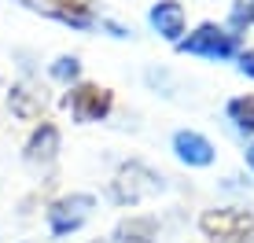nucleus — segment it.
Here are the masks:
<instances>
[{
  "instance_id": "1",
  "label": "nucleus",
  "mask_w": 254,
  "mask_h": 243,
  "mask_svg": "<svg viewBox=\"0 0 254 243\" xmlns=\"http://www.w3.org/2000/svg\"><path fill=\"white\" fill-rule=\"evenodd\" d=\"M159 192H166V177L155 173L151 166H144V162H126L111 181V195H115L118 206H136Z\"/></svg>"
},
{
  "instance_id": "2",
  "label": "nucleus",
  "mask_w": 254,
  "mask_h": 243,
  "mask_svg": "<svg viewBox=\"0 0 254 243\" xmlns=\"http://www.w3.org/2000/svg\"><path fill=\"white\" fill-rule=\"evenodd\" d=\"M92 210H96V195H89V192H70L63 199H56V203L48 206L52 236H70V232H77L92 218Z\"/></svg>"
},
{
  "instance_id": "3",
  "label": "nucleus",
  "mask_w": 254,
  "mask_h": 243,
  "mask_svg": "<svg viewBox=\"0 0 254 243\" xmlns=\"http://www.w3.org/2000/svg\"><path fill=\"white\" fill-rule=\"evenodd\" d=\"M177 48L188 52V56H203V59H232L236 48H240V37L221 30V26H214V22H206L191 37H181Z\"/></svg>"
},
{
  "instance_id": "4",
  "label": "nucleus",
  "mask_w": 254,
  "mask_h": 243,
  "mask_svg": "<svg viewBox=\"0 0 254 243\" xmlns=\"http://www.w3.org/2000/svg\"><path fill=\"white\" fill-rule=\"evenodd\" d=\"M111 103H115L111 89H100V85H77V89L66 96V107H70V115H74L77 122H100V118H107L111 115Z\"/></svg>"
},
{
  "instance_id": "5",
  "label": "nucleus",
  "mask_w": 254,
  "mask_h": 243,
  "mask_svg": "<svg viewBox=\"0 0 254 243\" xmlns=\"http://www.w3.org/2000/svg\"><path fill=\"white\" fill-rule=\"evenodd\" d=\"M199 229L206 232L210 240H240L243 232L251 229V218L243 210H206Z\"/></svg>"
},
{
  "instance_id": "6",
  "label": "nucleus",
  "mask_w": 254,
  "mask_h": 243,
  "mask_svg": "<svg viewBox=\"0 0 254 243\" xmlns=\"http://www.w3.org/2000/svg\"><path fill=\"white\" fill-rule=\"evenodd\" d=\"M22 159L30 162V166H52V162L59 159V129L52 125V122H41V125L30 133Z\"/></svg>"
},
{
  "instance_id": "7",
  "label": "nucleus",
  "mask_w": 254,
  "mask_h": 243,
  "mask_svg": "<svg viewBox=\"0 0 254 243\" xmlns=\"http://www.w3.org/2000/svg\"><path fill=\"white\" fill-rule=\"evenodd\" d=\"M173 151H177V159L185 162V166H210V162H214V144H210L203 133H195V129L173 133Z\"/></svg>"
},
{
  "instance_id": "8",
  "label": "nucleus",
  "mask_w": 254,
  "mask_h": 243,
  "mask_svg": "<svg viewBox=\"0 0 254 243\" xmlns=\"http://www.w3.org/2000/svg\"><path fill=\"white\" fill-rule=\"evenodd\" d=\"M147 22L155 26L159 37L181 41V33H185V7H181L177 0H159V4H151V11H147Z\"/></svg>"
},
{
  "instance_id": "9",
  "label": "nucleus",
  "mask_w": 254,
  "mask_h": 243,
  "mask_svg": "<svg viewBox=\"0 0 254 243\" xmlns=\"http://www.w3.org/2000/svg\"><path fill=\"white\" fill-rule=\"evenodd\" d=\"M7 107H11L15 118L22 122H37L41 111H45V89H33V85H15L11 92H7Z\"/></svg>"
},
{
  "instance_id": "10",
  "label": "nucleus",
  "mask_w": 254,
  "mask_h": 243,
  "mask_svg": "<svg viewBox=\"0 0 254 243\" xmlns=\"http://www.w3.org/2000/svg\"><path fill=\"white\" fill-rule=\"evenodd\" d=\"M115 240L118 243H151L155 240V221L151 218H129V221L118 225Z\"/></svg>"
},
{
  "instance_id": "11",
  "label": "nucleus",
  "mask_w": 254,
  "mask_h": 243,
  "mask_svg": "<svg viewBox=\"0 0 254 243\" xmlns=\"http://www.w3.org/2000/svg\"><path fill=\"white\" fill-rule=\"evenodd\" d=\"M229 118L236 122V129L254 133V96H236L229 103Z\"/></svg>"
},
{
  "instance_id": "12",
  "label": "nucleus",
  "mask_w": 254,
  "mask_h": 243,
  "mask_svg": "<svg viewBox=\"0 0 254 243\" xmlns=\"http://www.w3.org/2000/svg\"><path fill=\"white\" fill-rule=\"evenodd\" d=\"M48 74L56 77V81L70 85V81H77V77H81V59H77V56H59L56 63L48 66Z\"/></svg>"
},
{
  "instance_id": "13",
  "label": "nucleus",
  "mask_w": 254,
  "mask_h": 243,
  "mask_svg": "<svg viewBox=\"0 0 254 243\" xmlns=\"http://www.w3.org/2000/svg\"><path fill=\"white\" fill-rule=\"evenodd\" d=\"M240 70L247 74V77H254V48H247V52L240 56Z\"/></svg>"
},
{
  "instance_id": "14",
  "label": "nucleus",
  "mask_w": 254,
  "mask_h": 243,
  "mask_svg": "<svg viewBox=\"0 0 254 243\" xmlns=\"http://www.w3.org/2000/svg\"><path fill=\"white\" fill-rule=\"evenodd\" d=\"M103 26H107L115 37H129V33H133V30H126V26H118V22H103Z\"/></svg>"
},
{
  "instance_id": "15",
  "label": "nucleus",
  "mask_w": 254,
  "mask_h": 243,
  "mask_svg": "<svg viewBox=\"0 0 254 243\" xmlns=\"http://www.w3.org/2000/svg\"><path fill=\"white\" fill-rule=\"evenodd\" d=\"M247 166H251V170H254V144H251V147H247Z\"/></svg>"
}]
</instances>
